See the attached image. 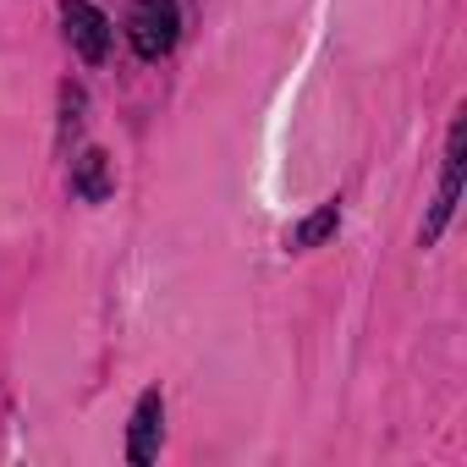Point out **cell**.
<instances>
[{
	"mask_svg": "<svg viewBox=\"0 0 467 467\" xmlns=\"http://www.w3.org/2000/svg\"><path fill=\"white\" fill-rule=\"evenodd\" d=\"M176 34H182V12L176 0H138L132 17H127V39L143 61H160L176 50Z\"/></svg>",
	"mask_w": 467,
	"mask_h": 467,
	"instance_id": "obj_1",
	"label": "cell"
},
{
	"mask_svg": "<svg viewBox=\"0 0 467 467\" xmlns=\"http://www.w3.org/2000/svg\"><path fill=\"white\" fill-rule=\"evenodd\" d=\"M61 23H67L72 50H78L88 67H99V61L110 56V17L94 6V0H61Z\"/></svg>",
	"mask_w": 467,
	"mask_h": 467,
	"instance_id": "obj_2",
	"label": "cell"
},
{
	"mask_svg": "<svg viewBox=\"0 0 467 467\" xmlns=\"http://www.w3.org/2000/svg\"><path fill=\"white\" fill-rule=\"evenodd\" d=\"M456 198H462V121H456L451 138H445V182H440V198H434V209H429V220H423V248L440 243V231H445Z\"/></svg>",
	"mask_w": 467,
	"mask_h": 467,
	"instance_id": "obj_3",
	"label": "cell"
},
{
	"mask_svg": "<svg viewBox=\"0 0 467 467\" xmlns=\"http://www.w3.org/2000/svg\"><path fill=\"white\" fill-rule=\"evenodd\" d=\"M160 429H165V401H160V390H143L132 407V429H127V456L138 467L160 456Z\"/></svg>",
	"mask_w": 467,
	"mask_h": 467,
	"instance_id": "obj_4",
	"label": "cell"
},
{
	"mask_svg": "<svg viewBox=\"0 0 467 467\" xmlns=\"http://www.w3.org/2000/svg\"><path fill=\"white\" fill-rule=\"evenodd\" d=\"M72 192L83 203H105L116 192V171H110V154L105 149H83L78 165H72Z\"/></svg>",
	"mask_w": 467,
	"mask_h": 467,
	"instance_id": "obj_5",
	"label": "cell"
},
{
	"mask_svg": "<svg viewBox=\"0 0 467 467\" xmlns=\"http://www.w3.org/2000/svg\"><path fill=\"white\" fill-rule=\"evenodd\" d=\"M336 225H341V209H336V203H325V209H314V214H308V220L292 231V237H286V248H319V243L330 237V231H336Z\"/></svg>",
	"mask_w": 467,
	"mask_h": 467,
	"instance_id": "obj_6",
	"label": "cell"
}]
</instances>
